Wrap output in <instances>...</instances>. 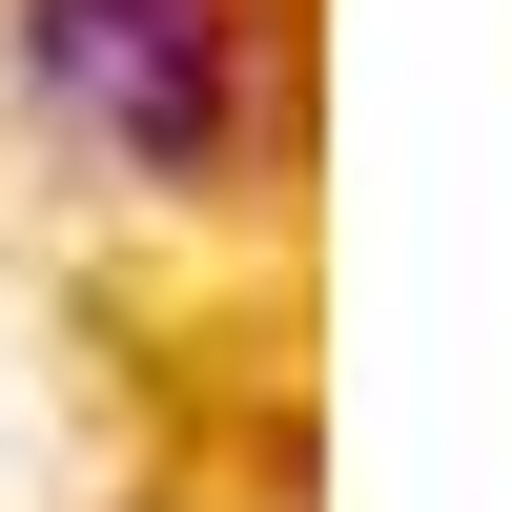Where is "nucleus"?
I'll return each mask as SVG.
<instances>
[{"label":"nucleus","instance_id":"1","mask_svg":"<svg viewBox=\"0 0 512 512\" xmlns=\"http://www.w3.org/2000/svg\"><path fill=\"white\" fill-rule=\"evenodd\" d=\"M21 82L82 123V144H123V164H226V123H246V21L226 0H21Z\"/></svg>","mask_w":512,"mask_h":512}]
</instances>
